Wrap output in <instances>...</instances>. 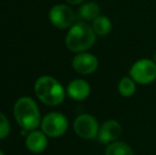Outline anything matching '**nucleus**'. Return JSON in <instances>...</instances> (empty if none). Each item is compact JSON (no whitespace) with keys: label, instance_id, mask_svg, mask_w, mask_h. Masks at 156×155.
<instances>
[{"label":"nucleus","instance_id":"dca6fc26","mask_svg":"<svg viewBox=\"0 0 156 155\" xmlns=\"http://www.w3.org/2000/svg\"><path fill=\"white\" fill-rule=\"evenodd\" d=\"M10 129L11 126L8 118L0 112V139H3L8 136L10 133Z\"/></svg>","mask_w":156,"mask_h":155},{"label":"nucleus","instance_id":"ddd939ff","mask_svg":"<svg viewBox=\"0 0 156 155\" xmlns=\"http://www.w3.org/2000/svg\"><path fill=\"white\" fill-rule=\"evenodd\" d=\"M93 30L97 35H106L112 30V23L107 17L105 16H98L96 19L93 20Z\"/></svg>","mask_w":156,"mask_h":155},{"label":"nucleus","instance_id":"f8f14e48","mask_svg":"<svg viewBox=\"0 0 156 155\" xmlns=\"http://www.w3.org/2000/svg\"><path fill=\"white\" fill-rule=\"evenodd\" d=\"M100 14V6L96 2L84 3L79 10V15L85 20H94Z\"/></svg>","mask_w":156,"mask_h":155},{"label":"nucleus","instance_id":"a211bd4d","mask_svg":"<svg viewBox=\"0 0 156 155\" xmlns=\"http://www.w3.org/2000/svg\"><path fill=\"white\" fill-rule=\"evenodd\" d=\"M153 60H154V62L156 63V52L154 53V55H153Z\"/></svg>","mask_w":156,"mask_h":155},{"label":"nucleus","instance_id":"4468645a","mask_svg":"<svg viewBox=\"0 0 156 155\" xmlns=\"http://www.w3.org/2000/svg\"><path fill=\"white\" fill-rule=\"evenodd\" d=\"M105 155H134L133 150L126 143L114 141L105 150Z\"/></svg>","mask_w":156,"mask_h":155},{"label":"nucleus","instance_id":"f257e3e1","mask_svg":"<svg viewBox=\"0 0 156 155\" xmlns=\"http://www.w3.org/2000/svg\"><path fill=\"white\" fill-rule=\"evenodd\" d=\"M14 117L25 131H33L41 124V113L35 101L30 97H21L14 105Z\"/></svg>","mask_w":156,"mask_h":155},{"label":"nucleus","instance_id":"f3484780","mask_svg":"<svg viewBox=\"0 0 156 155\" xmlns=\"http://www.w3.org/2000/svg\"><path fill=\"white\" fill-rule=\"evenodd\" d=\"M66 1L70 4H79V3H81V2L84 1V0H66Z\"/></svg>","mask_w":156,"mask_h":155},{"label":"nucleus","instance_id":"423d86ee","mask_svg":"<svg viewBox=\"0 0 156 155\" xmlns=\"http://www.w3.org/2000/svg\"><path fill=\"white\" fill-rule=\"evenodd\" d=\"M76 134L83 139H93L98 136L99 124L96 118L88 114H82L76 118L73 122Z\"/></svg>","mask_w":156,"mask_h":155},{"label":"nucleus","instance_id":"6ab92c4d","mask_svg":"<svg viewBox=\"0 0 156 155\" xmlns=\"http://www.w3.org/2000/svg\"><path fill=\"white\" fill-rule=\"evenodd\" d=\"M0 155H4V153H3V152L1 151V150H0Z\"/></svg>","mask_w":156,"mask_h":155},{"label":"nucleus","instance_id":"f03ea898","mask_svg":"<svg viewBox=\"0 0 156 155\" xmlns=\"http://www.w3.org/2000/svg\"><path fill=\"white\" fill-rule=\"evenodd\" d=\"M96 41V33L93 27L85 23H76L66 35V47L72 52H84L91 48Z\"/></svg>","mask_w":156,"mask_h":155},{"label":"nucleus","instance_id":"6e6552de","mask_svg":"<svg viewBox=\"0 0 156 155\" xmlns=\"http://www.w3.org/2000/svg\"><path fill=\"white\" fill-rule=\"evenodd\" d=\"M98 58L91 53L80 52L72 60V67L81 75H90L98 68Z\"/></svg>","mask_w":156,"mask_h":155},{"label":"nucleus","instance_id":"39448f33","mask_svg":"<svg viewBox=\"0 0 156 155\" xmlns=\"http://www.w3.org/2000/svg\"><path fill=\"white\" fill-rule=\"evenodd\" d=\"M41 131L49 137H60L67 131V118L61 113H49L41 122Z\"/></svg>","mask_w":156,"mask_h":155},{"label":"nucleus","instance_id":"0eeeda50","mask_svg":"<svg viewBox=\"0 0 156 155\" xmlns=\"http://www.w3.org/2000/svg\"><path fill=\"white\" fill-rule=\"evenodd\" d=\"M49 19L50 23L58 29H66V28L72 27L76 20V15L72 9H70L68 5L58 4L50 10Z\"/></svg>","mask_w":156,"mask_h":155},{"label":"nucleus","instance_id":"9d476101","mask_svg":"<svg viewBox=\"0 0 156 155\" xmlns=\"http://www.w3.org/2000/svg\"><path fill=\"white\" fill-rule=\"evenodd\" d=\"M26 146L32 153H41L45 151L48 146L47 135L43 131L41 132V131L33 130L28 134L26 138Z\"/></svg>","mask_w":156,"mask_h":155},{"label":"nucleus","instance_id":"1a4fd4ad","mask_svg":"<svg viewBox=\"0 0 156 155\" xmlns=\"http://www.w3.org/2000/svg\"><path fill=\"white\" fill-rule=\"evenodd\" d=\"M122 133V128L120 123L116 120H106L99 129L98 138L101 143H112L116 141Z\"/></svg>","mask_w":156,"mask_h":155},{"label":"nucleus","instance_id":"20e7f679","mask_svg":"<svg viewBox=\"0 0 156 155\" xmlns=\"http://www.w3.org/2000/svg\"><path fill=\"white\" fill-rule=\"evenodd\" d=\"M129 77L139 84H150L156 79V63L147 58L137 61L129 70Z\"/></svg>","mask_w":156,"mask_h":155},{"label":"nucleus","instance_id":"9b49d317","mask_svg":"<svg viewBox=\"0 0 156 155\" xmlns=\"http://www.w3.org/2000/svg\"><path fill=\"white\" fill-rule=\"evenodd\" d=\"M67 93L71 99L76 100V101H82L89 96L90 86L86 81L82 80V79H76L68 84Z\"/></svg>","mask_w":156,"mask_h":155},{"label":"nucleus","instance_id":"7ed1b4c3","mask_svg":"<svg viewBox=\"0 0 156 155\" xmlns=\"http://www.w3.org/2000/svg\"><path fill=\"white\" fill-rule=\"evenodd\" d=\"M34 90L37 98L46 105L55 106L61 104L65 98V90L58 80L49 76H43L35 82Z\"/></svg>","mask_w":156,"mask_h":155},{"label":"nucleus","instance_id":"2eb2a0df","mask_svg":"<svg viewBox=\"0 0 156 155\" xmlns=\"http://www.w3.org/2000/svg\"><path fill=\"white\" fill-rule=\"evenodd\" d=\"M118 90L123 97H131L135 93L136 84L131 77H124L120 80L118 84Z\"/></svg>","mask_w":156,"mask_h":155}]
</instances>
